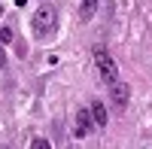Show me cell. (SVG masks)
Segmentation results:
<instances>
[{
    "mask_svg": "<svg viewBox=\"0 0 152 149\" xmlns=\"http://www.w3.org/2000/svg\"><path fill=\"white\" fill-rule=\"evenodd\" d=\"M31 28H34V34L37 37H52L55 34V28H58V9L52 6V3H43L40 9L34 12V18H31Z\"/></svg>",
    "mask_w": 152,
    "mask_h": 149,
    "instance_id": "obj_1",
    "label": "cell"
},
{
    "mask_svg": "<svg viewBox=\"0 0 152 149\" xmlns=\"http://www.w3.org/2000/svg\"><path fill=\"white\" fill-rule=\"evenodd\" d=\"M94 67H97L100 79H104L107 85L119 82V67H116V61H113V58L104 52V49H97V52H94Z\"/></svg>",
    "mask_w": 152,
    "mask_h": 149,
    "instance_id": "obj_2",
    "label": "cell"
},
{
    "mask_svg": "<svg viewBox=\"0 0 152 149\" xmlns=\"http://www.w3.org/2000/svg\"><path fill=\"white\" fill-rule=\"evenodd\" d=\"M91 125H94L91 110H76V116H73V134L76 137H85V134L91 131Z\"/></svg>",
    "mask_w": 152,
    "mask_h": 149,
    "instance_id": "obj_3",
    "label": "cell"
},
{
    "mask_svg": "<svg viewBox=\"0 0 152 149\" xmlns=\"http://www.w3.org/2000/svg\"><path fill=\"white\" fill-rule=\"evenodd\" d=\"M110 97H113V107L116 110H125L128 107V97H131V88L122 85V82H113L110 85Z\"/></svg>",
    "mask_w": 152,
    "mask_h": 149,
    "instance_id": "obj_4",
    "label": "cell"
},
{
    "mask_svg": "<svg viewBox=\"0 0 152 149\" xmlns=\"http://www.w3.org/2000/svg\"><path fill=\"white\" fill-rule=\"evenodd\" d=\"M91 119H94V125H97V128H104V125H107V110H104V104H100V101L91 104Z\"/></svg>",
    "mask_w": 152,
    "mask_h": 149,
    "instance_id": "obj_5",
    "label": "cell"
},
{
    "mask_svg": "<svg viewBox=\"0 0 152 149\" xmlns=\"http://www.w3.org/2000/svg\"><path fill=\"white\" fill-rule=\"evenodd\" d=\"M97 3H100V0H82V6H79V18L88 21V18L97 12Z\"/></svg>",
    "mask_w": 152,
    "mask_h": 149,
    "instance_id": "obj_6",
    "label": "cell"
},
{
    "mask_svg": "<svg viewBox=\"0 0 152 149\" xmlns=\"http://www.w3.org/2000/svg\"><path fill=\"white\" fill-rule=\"evenodd\" d=\"M31 149H52V143H49V140H43V137H37V140L31 143Z\"/></svg>",
    "mask_w": 152,
    "mask_h": 149,
    "instance_id": "obj_7",
    "label": "cell"
},
{
    "mask_svg": "<svg viewBox=\"0 0 152 149\" xmlns=\"http://www.w3.org/2000/svg\"><path fill=\"white\" fill-rule=\"evenodd\" d=\"M9 40H12V31L3 28V31H0V43H9Z\"/></svg>",
    "mask_w": 152,
    "mask_h": 149,
    "instance_id": "obj_8",
    "label": "cell"
},
{
    "mask_svg": "<svg viewBox=\"0 0 152 149\" xmlns=\"http://www.w3.org/2000/svg\"><path fill=\"white\" fill-rule=\"evenodd\" d=\"M0 67H6V55H3V49H0Z\"/></svg>",
    "mask_w": 152,
    "mask_h": 149,
    "instance_id": "obj_9",
    "label": "cell"
},
{
    "mask_svg": "<svg viewBox=\"0 0 152 149\" xmlns=\"http://www.w3.org/2000/svg\"><path fill=\"white\" fill-rule=\"evenodd\" d=\"M0 12H3V6H0Z\"/></svg>",
    "mask_w": 152,
    "mask_h": 149,
    "instance_id": "obj_10",
    "label": "cell"
}]
</instances>
